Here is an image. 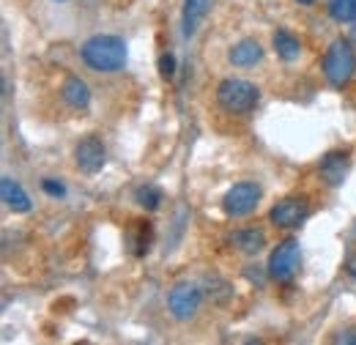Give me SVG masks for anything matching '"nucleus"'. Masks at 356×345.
Masks as SVG:
<instances>
[{"label":"nucleus","instance_id":"1","mask_svg":"<svg viewBox=\"0 0 356 345\" xmlns=\"http://www.w3.org/2000/svg\"><path fill=\"white\" fill-rule=\"evenodd\" d=\"M83 63L93 72H118L127 63V42L121 36H110V33H99L90 36L80 49Z\"/></svg>","mask_w":356,"mask_h":345},{"label":"nucleus","instance_id":"2","mask_svg":"<svg viewBox=\"0 0 356 345\" xmlns=\"http://www.w3.org/2000/svg\"><path fill=\"white\" fill-rule=\"evenodd\" d=\"M217 102L222 104V110L233 113V115H247L258 107L261 102V88L250 80H222L217 88Z\"/></svg>","mask_w":356,"mask_h":345},{"label":"nucleus","instance_id":"3","mask_svg":"<svg viewBox=\"0 0 356 345\" xmlns=\"http://www.w3.org/2000/svg\"><path fill=\"white\" fill-rule=\"evenodd\" d=\"M323 74L334 88H346L356 74V55L346 39H334L323 55Z\"/></svg>","mask_w":356,"mask_h":345},{"label":"nucleus","instance_id":"4","mask_svg":"<svg viewBox=\"0 0 356 345\" xmlns=\"http://www.w3.org/2000/svg\"><path fill=\"white\" fill-rule=\"evenodd\" d=\"M261 198H264V189L255 181H238L225 192L222 209L227 216H247L258 209Z\"/></svg>","mask_w":356,"mask_h":345},{"label":"nucleus","instance_id":"5","mask_svg":"<svg viewBox=\"0 0 356 345\" xmlns=\"http://www.w3.org/2000/svg\"><path fill=\"white\" fill-rule=\"evenodd\" d=\"M299 263H302V250H299V241L296 239H285L282 244L274 247L271 258H268V277L277 280V282H291L299 271Z\"/></svg>","mask_w":356,"mask_h":345},{"label":"nucleus","instance_id":"6","mask_svg":"<svg viewBox=\"0 0 356 345\" xmlns=\"http://www.w3.org/2000/svg\"><path fill=\"white\" fill-rule=\"evenodd\" d=\"M200 304H203V294H200V288H197L195 282H189V280L176 282V285L170 288V294H168V310H170V315H173L176 321H192V318L197 315Z\"/></svg>","mask_w":356,"mask_h":345},{"label":"nucleus","instance_id":"7","mask_svg":"<svg viewBox=\"0 0 356 345\" xmlns=\"http://www.w3.org/2000/svg\"><path fill=\"white\" fill-rule=\"evenodd\" d=\"M310 214V206H307V198H285L280 200L271 211L268 219L277 225V227H296L299 222H305Z\"/></svg>","mask_w":356,"mask_h":345},{"label":"nucleus","instance_id":"8","mask_svg":"<svg viewBox=\"0 0 356 345\" xmlns=\"http://www.w3.org/2000/svg\"><path fill=\"white\" fill-rule=\"evenodd\" d=\"M104 145H102V140L96 137V134H88V137H83L80 143H77V148H74V162H77V168L83 172H99L104 168Z\"/></svg>","mask_w":356,"mask_h":345},{"label":"nucleus","instance_id":"9","mask_svg":"<svg viewBox=\"0 0 356 345\" xmlns=\"http://www.w3.org/2000/svg\"><path fill=\"white\" fill-rule=\"evenodd\" d=\"M318 172H321V178H323L329 186H340V184L346 181V175H348V154H343V151H329V154L321 159Z\"/></svg>","mask_w":356,"mask_h":345},{"label":"nucleus","instance_id":"10","mask_svg":"<svg viewBox=\"0 0 356 345\" xmlns=\"http://www.w3.org/2000/svg\"><path fill=\"white\" fill-rule=\"evenodd\" d=\"M0 198H3V203H6L14 214H28V211L33 209L28 192H25L14 178H8V175L0 178Z\"/></svg>","mask_w":356,"mask_h":345},{"label":"nucleus","instance_id":"11","mask_svg":"<svg viewBox=\"0 0 356 345\" xmlns=\"http://www.w3.org/2000/svg\"><path fill=\"white\" fill-rule=\"evenodd\" d=\"M211 0H184V14H181V28H184V39H192L200 28V22L209 14Z\"/></svg>","mask_w":356,"mask_h":345},{"label":"nucleus","instance_id":"12","mask_svg":"<svg viewBox=\"0 0 356 345\" xmlns=\"http://www.w3.org/2000/svg\"><path fill=\"white\" fill-rule=\"evenodd\" d=\"M227 58H230L233 66H255L264 58V47L255 42V39H241L238 44L230 47Z\"/></svg>","mask_w":356,"mask_h":345},{"label":"nucleus","instance_id":"13","mask_svg":"<svg viewBox=\"0 0 356 345\" xmlns=\"http://www.w3.org/2000/svg\"><path fill=\"white\" fill-rule=\"evenodd\" d=\"M60 96H63V102H66L69 107H74V110H86L90 104V88L86 86V80H80V77H66L63 86H60Z\"/></svg>","mask_w":356,"mask_h":345},{"label":"nucleus","instance_id":"14","mask_svg":"<svg viewBox=\"0 0 356 345\" xmlns=\"http://www.w3.org/2000/svg\"><path fill=\"white\" fill-rule=\"evenodd\" d=\"M233 244L241 252H247V255H258L266 247V233L258 230V227H244V230H236L233 233Z\"/></svg>","mask_w":356,"mask_h":345},{"label":"nucleus","instance_id":"15","mask_svg":"<svg viewBox=\"0 0 356 345\" xmlns=\"http://www.w3.org/2000/svg\"><path fill=\"white\" fill-rule=\"evenodd\" d=\"M274 49H277V55H280L285 63H293V61H299V55H302V42H299L291 31L280 28V31L274 33Z\"/></svg>","mask_w":356,"mask_h":345},{"label":"nucleus","instance_id":"16","mask_svg":"<svg viewBox=\"0 0 356 345\" xmlns=\"http://www.w3.org/2000/svg\"><path fill=\"white\" fill-rule=\"evenodd\" d=\"M151 222H132L129 227V244H132V252L134 255H145L148 247H151Z\"/></svg>","mask_w":356,"mask_h":345},{"label":"nucleus","instance_id":"17","mask_svg":"<svg viewBox=\"0 0 356 345\" xmlns=\"http://www.w3.org/2000/svg\"><path fill=\"white\" fill-rule=\"evenodd\" d=\"M162 200H165V195H162V189L154 186V184H143V186L134 189V203H137L140 209H145V211H156V209L162 206Z\"/></svg>","mask_w":356,"mask_h":345},{"label":"nucleus","instance_id":"18","mask_svg":"<svg viewBox=\"0 0 356 345\" xmlns=\"http://www.w3.org/2000/svg\"><path fill=\"white\" fill-rule=\"evenodd\" d=\"M329 17L334 22H356V0H329Z\"/></svg>","mask_w":356,"mask_h":345},{"label":"nucleus","instance_id":"19","mask_svg":"<svg viewBox=\"0 0 356 345\" xmlns=\"http://www.w3.org/2000/svg\"><path fill=\"white\" fill-rule=\"evenodd\" d=\"M159 74H162L165 80H173V77H176V55H173V52H165V55L159 58Z\"/></svg>","mask_w":356,"mask_h":345},{"label":"nucleus","instance_id":"20","mask_svg":"<svg viewBox=\"0 0 356 345\" xmlns=\"http://www.w3.org/2000/svg\"><path fill=\"white\" fill-rule=\"evenodd\" d=\"M42 189H44L49 198H63V195H66V186H63L58 178H44V181H42Z\"/></svg>","mask_w":356,"mask_h":345},{"label":"nucleus","instance_id":"21","mask_svg":"<svg viewBox=\"0 0 356 345\" xmlns=\"http://www.w3.org/2000/svg\"><path fill=\"white\" fill-rule=\"evenodd\" d=\"M340 340H343V343H354V345H356V329H351V332H346V335H343Z\"/></svg>","mask_w":356,"mask_h":345},{"label":"nucleus","instance_id":"22","mask_svg":"<svg viewBox=\"0 0 356 345\" xmlns=\"http://www.w3.org/2000/svg\"><path fill=\"white\" fill-rule=\"evenodd\" d=\"M346 268H348V274H354V277H356V255H351V258H348Z\"/></svg>","mask_w":356,"mask_h":345},{"label":"nucleus","instance_id":"23","mask_svg":"<svg viewBox=\"0 0 356 345\" xmlns=\"http://www.w3.org/2000/svg\"><path fill=\"white\" fill-rule=\"evenodd\" d=\"M299 3H302V6H312V3H315V0H299Z\"/></svg>","mask_w":356,"mask_h":345},{"label":"nucleus","instance_id":"24","mask_svg":"<svg viewBox=\"0 0 356 345\" xmlns=\"http://www.w3.org/2000/svg\"><path fill=\"white\" fill-rule=\"evenodd\" d=\"M354 42H356V28H354Z\"/></svg>","mask_w":356,"mask_h":345},{"label":"nucleus","instance_id":"25","mask_svg":"<svg viewBox=\"0 0 356 345\" xmlns=\"http://www.w3.org/2000/svg\"><path fill=\"white\" fill-rule=\"evenodd\" d=\"M58 3H63V0H58Z\"/></svg>","mask_w":356,"mask_h":345}]
</instances>
